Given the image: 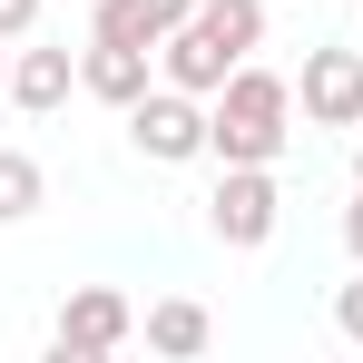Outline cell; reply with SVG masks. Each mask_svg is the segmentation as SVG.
<instances>
[{"instance_id": "1", "label": "cell", "mask_w": 363, "mask_h": 363, "mask_svg": "<svg viewBox=\"0 0 363 363\" xmlns=\"http://www.w3.org/2000/svg\"><path fill=\"white\" fill-rule=\"evenodd\" d=\"M285 138H295V79H275V69L245 60L236 79L206 99V157H216V167H275Z\"/></svg>"}, {"instance_id": "2", "label": "cell", "mask_w": 363, "mask_h": 363, "mask_svg": "<svg viewBox=\"0 0 363 363\" xmlns=\"http://www.w3.org/2000/svg\"><path fill=\"white\" fill-rule=\"evenodd\" d=\"M275 216H285V186H275V167H216L206 226H216V245H226V255L275 245Z\"/></svg>"}, {"instance_id": "3", "label": "cell", "mask_w": 363, "mask_h": 363, "mask_svg": "<svg viewBox=\"0 0 363 363\" xmlns=\"http://www.w3.org/2000/svg\"><path fill=\"white\" fill-rule=\"evenodd\" d=\"M128 147L147 157V167H186V157H206V99L196 89H147L138 108H128Z\"/></svg>"}, {"instance_id": "4", "label": "cell", "mask_w": 363, "mask_h": 363, "mask_svg": "<svg viewBox=\"0 0 363 363\" xmlns=\"http://www.w3.org/2000/svg\"><path fill=\"white\" fill-rule=\"evenodd\" d=\"M128 334H138V304H128L118 285H79V295L60 304V324H50V354L60 363H99V354H118Z\"/></svg>"}, {"instance_id": "5", "label": "cell", "mask_w": 363, "mask_h": 363, "mask_svg": "<svg viewBox=\"0 0 363 363\" xmlns=\"http://www.w3.org/2000/svg\"><path fill=\"white\" fill-rule=\"evenodd\" d=\"M304 118L314 128H363V50H304V79H295Z\"/></svg>"}, {"instance_id": "6", "label": "cell", "mask_w": 363, "mask_h": 363, "mask_svg": "<svg viewBox=\"0 0 363 363\" xmlns=\"http://www.w3.org/2000/svg\"><path fill=\"white\" fill-rule=\"evenodd\" d=\"M157 69H167L177 89H196V99H216V89H226L245 60L226 50V40H216V30H206V20H177V30L157 40Z\"/></svg>"}, {"instance_id": "7", "label": "cell", "mask_w": 363, "mask_h": 363, "mask_svg": "<svg viewBox=\"0 0 363 363\" xmlns=\"http://www.w3.org/2000/svg\"><path fill=\"white\" fill-rule=\"evenodd\" d=\"M147 60H157V50H138V40H89V50H79V89L108 99V108H138V99L157 89Z\"/></svg>"}, {"instance_id": "8", "label": "cell", "mask_w": 363, "mask_h": 363, "mask_svg": "<svg viewBox=\"0 0 363 363\" xmlns=\"http://www.w3.org/2000/svg\"><path fill=\"white\" fill-rule=\"evenodd\" d=\"M177 20H196V0H99V10H89V40H138V50H157Z\"/></svg>"}, {"instance_id": "9", "label": "cell", "mask_w": 363, "mask_h": 363, "mask_svg": "<svg viewBox=\"0 0 363 363\" xmlns=\"http://www.w3.org/2000/svg\"><path fill=\"white\" fill-rule=\"evenodd\" d=\"M69 89H79V60H69V50H20V60H10V99H20L30 118H50Z\"/></svg>"}, {"instance_id": "10", "label": "cell", "mask_w": 363, "mask_h": 363, "mask_svg": "<svg viewBox=\"0 0 363 363\" xmlns=\"http://www.w3.org/2000/svg\"><path fill=\"white\" fill-rule=\"evenodd\" d=\"M138 334H147V354H206V344H216V324H206V304H186V295L147 304V314H138Z\"/></svg>"}, {"instance_id": "11", "label": "cell", "mask_w": 363, "mask_h": 363, "mask_svg": "<svg viewBox=\"0 0 363 363\" xmlns=\"http://www.w3.org/2000/svg\"><path fill=\"white\" fill-rule=\"evenodd\" d=\"M40 196H50V177H40V157H30V147H0V226L40 216Z\"/></svg>"}, {"instance_id": "12", "label": "cell", "mask_w": 363, "mask_h": 363, "mask_svg": "<svg viewBox=\"0 0 363 363\" xmlns=\"http://www.w3.org/2000/svg\"><path fill=\"white\" fill-rule=\"evenodd\" d=\"M196 20H206L236 60H255V50H265V0H196Z\"/></svg>"}, {"instance_id": "13", "label": "cell", "mask_w": 363, "mask_h": 363, "mask_svg": "<svg viewBox=\"0 0 363 363\" xmlns=\"http://www.w3.org/2000/svg\"><path fill=\"white\" fill-rule=\"evenodd\" d=\"M334 334L363 344V265H354V285H334Z\"/></svg>"}, {"instance_id": "14", "label": "cell", "mask_w": 363, "mask_h": 363, "mask_svg": "<svg viewBox=\"0 0 363 363\" xmlns=\"http://www.w3.org/2000/svg\"><path fill=\"white\" fill-rule=\"evenodd\" d=\"M40 30V0H0V40H30Z\"/></svg>"}, {"instance_id": "15", "label": "cell", "mask_w": 363, "mask_h": 363, "mask_svg": "<svg viewBox=\"0 0 363 363\" xmlns=\"http://www.w3.org/2000/svg\"><path fill=\"white\" fill-rule=\"evenodd\" d=\"M344 255L363 265V186H354V206H344Z\"/></svg>"}, {"instance_id": "16", "label": "cell", "mask_w": 363, "mask_h": 363, "mask_svg": "<svg viewBox=\"0 0 363 363\" xmlns=\"http://www.w3.org/2000/svg\"><path fill=\"white\" fill-rule=\"evenodd\" d=\"M0 99H10V40H0Z\"/></svg>"}, {"instance_id": "17", "label": "cell", "mask_w": 363, "mask_h": 363, "mask_svg": "<svg viewBox=\"0 0 363 363\" xmlns=\"http://www.w3.org/2000/svg\"><path fill=\"white\" fill-rule=\"evenodd\" d=\"M354 186H363V138H354Z\"/></svg>"}]
</instances>
